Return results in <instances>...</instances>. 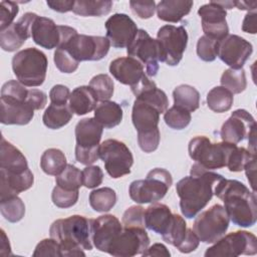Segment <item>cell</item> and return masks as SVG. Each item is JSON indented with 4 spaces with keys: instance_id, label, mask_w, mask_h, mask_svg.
<instances>
[{
    "instance_id": "obj_32",
    "label": "cell",
    "mask_w": 257,
    "mask_h": 257,
    "mask_svg": "<svg viewBox=\"0 0 257 257\" xmlns=\"http://www.w3.org/2000/svg\"><path fill=\"white\" fill-rule=\"evenodd\" d=\"M73 115L72 110L68 104L56 105L50 103V105L45 109L42 120L45 126L51 130H58L66 125Z\"/></svg>"
},
{
    "instance_id": "obj_44",
    "label": "cell",
    "mask_w": 257,
    "mask_h": 257,
    "mask_svg": "<svg viewBox=\"0 0 257 257\" xmlns=\"http://www.w3.org/2000/svg\"><path fill=\"white\" fill-rule=\"evenodd\" d=\"M191 119V112L176 105L170 107L164 113V120L166 124L173 130L180 131L187 127Z\"/></svg>"
},
{
    "instance_id": "obj_20",
    "label": "cell",
    "mask_w": 257,
    "mask_h": 257,
    "mask_svg": "<svg viewBox=\"0 0 257 257\" xmlns=\"http://www.w3.org/2000/svg\"><path fill=\"white\" fill-rule=\"evenodd\" d=\"M106 38L114 48L127 47L139 29L135 21L124 13H115L105 22Z\"/></svg>"
},
{
    "instance_id": "obj_56",
    "label": "cell",
    "mask_w": 257,
    "mask_h": 257,
    "mask_svg": "<svg viewBox=\"0 0 257 257\" xmlns=\"http://www.w3.org/2000/svg\"><path fill=\"white\" fill-rule=\"evenodd\" d=\"M75 1L71 0H49L46 2L47 6L52 10L60 13H65L68 11H72L74 7Z\"/></svg>"
},
{
    "instance_id": "obj_19",
    "label": "cell",
    "mask_w": 257,
    "mask_h": 257,
    "mask_svg": "<svg viewBox=\"0 0 257 257\" xmlns=\"http://www.w3.org/2000/svg\"><path fill=\"white\" fill-rule=\"evenodd\" d=\"M198 14L201 17L202 29L206 36L220 41L229 34V27L226 21L227 12L216 1H210L202 5L198 10Z\"/></svg>"
},
{
    "instance_id": "obj_36",
    "label": "cell",
    "mask_w": 257,
    "mask_h": 257,
    "mask_svg": "<svg viewBox=\"0 0 257 257\" xmlns=\"http://www.w3.org/2000/svg\"><path fill=\"white\" fill-rule=\"evenodd\" d=\"M112 8L111 1H93L77 0L74 3L73 13L83 17L86 16H103L110 12Z\"/></svg>"
},
{
    "instance_id": "obj_33",
    "label": "cell",
    "mask_w": 257,
    "mask_h": 257,
    "mask_svg": "<svg viewBox=\"0 0 257 257\" xmlns=\"http://www.w3.org/2000/svg\"><path fill=\"white\" fill-rule=\"evenodd\" d=\"M136 98L153 105L155 108L158 109L160 113H165L169 106L167 94L165 93L164 90L158 88L154 81H151L147 86H145L136 95Z\"/></svg>"
},
{
    "instance_id": "obj_55",
    "label": "cell",
    "mask_w": 257,
    "mask_h": 257,
    "mask_svg": "<svg viewBox=\"0 0 257 257\" xmlns=\"http://www.w3.org/2000/svg\"><path fill=\"white\" fill-rule=\"evenodd\" d=\"M200 244V240L196 233L192 229H188L187 235L184 241L177 247V249L182 253H190L195 251Z\"/></svg>"
},
{
    "instance_id": "obj_61",
    "label": "cell",
    "mask_w": 257,
    "mask_h": 257,
    "mask_svg": "<svg viewBox=\"0 0 257 257\" xmlns=\"http://www.w3.org/2000/svg\"><path fill=\"white\" fill-rule=\"evenodd\" d=\"M235 7H237L240 10H247L249 11H254L256 10L257 7V2L256 1H252V2H248V1H235Z\"/></svg>"
},
{
    "instance_id": "obj_21",
    "label": "cell",
    "mask_w": 257,
    "mask_h": 257,
    "mask_svg": "<svg viewBox=\"0 0 257 257\" xmlns=\"http://www.w3.org/2000/svg\"><path fill=\"white\" fill-rule=\"evenodd\" d=\"M37 14L27 12L17 22L0 32V44L4 51L12 52L19 49L31 37V27Z\"/></svg>"
},
{
    "instance_id": "obj_43",
    "label": "cell",
    "mask_w": 257,
    "mask_h": 257,
    "mask_svg": "<svg viewBox=\"0 0 257 257\" xmlns=\"http://www.w3.org/2000/svg\"><path fill=\"white\" fill-rule=\"evenodd\" d=\"M254 159H256V154L243 147L239 148L236 146L228 157L226 167L230 172H241Z\"/></svg>"
},
{
    "instance_id": "obj_24",
    "label": "cell",
    "mask_w": 257,
    "mask_h": 257,
    "mask_svg": "<svg viewBox=\"0 0 257 257\" xmlns=\"http://www.w3.org/2000/svg\"><path fill=\"white\" fill-rule=\"evenodd\" d=\"M0 200L17 196L30 189L34 183L33 174L29 169L20 174H10L0 170Z\"/></svg>"
},
{
    "instance_id": "obj_29",
    "label": "cell",
    "mask_w": 257,
    "mask_h": 257,
    "mask_svg": "<svg viewBox=\"0 0 257 257\" xmlns=\"http://www.w3.org/2000/svg\"><path fill=\"white\" fill-rule=\"evenodd\" d=\"M97 97L93 90L86 85L78 86L70 92L68 105L73 113L77 115L86 114L97 105Z\"/></svg>"
},
{
    "instance_id": "obj_15",
    "label": "cell",
    "mask_w": 257,
    "mask_h": 257,
    "mask_svg": "<svg viewBox=\"0 0 257 257\" xmlns=\"http://www.w3.org/2000/svg\"><path fill=\"white\" fill-rule=\"evenodd\" d=\"M127 56L136 58L145 67L148 76H155L161 61V49L157 39L152 38L144 29H139L135 39L126 47Z\"/></svg>"
},
{
    "instance_id": "obj_7",
    "label": "cell",
    "mask_w": 257,
    "mask_h": 257,
    "mask_svg": "<svg viewBox=\"0 0 257 257\" xmlns=\"http://www.w3.org/2000/svg\"><path fill=\"white\" fill-rule=\"evenodd\" d=\"M173 184V178L169 171L156 168L150 171L145 180H137L131 183L128 194L138 204L157 203L162 200Z\"/></svg>"
},
{
    "instance_id": "obj_34",
    "label": "cell",
    "mask_w": 257,
    "mask_h": 257,
    "mask_svg": "<svg viewBox=\"0 0 257 257\" xmlns=\"http://www.w3.org/2000/svg\"><path fill=\"white\" fill-rule=\"evenodd\" d=\"M67 166L64 153L58 149L46 150L40 159V167L42 171L50 176L59 175Z\"/></svg>"
},
{
    "instance_id": "obj_9",
    "label": "cell",
    "mask_w": 257,
    "mask_h": 257,
    "mask_svg": "<svg viewBox=\"0 0 257 257\" xmlns=\"http://www.w3.org/2000/svg\"><path fill=\"white\" fill-rule=\"evenodd\" d=\"M229 222L230 219L224 206L215 204L195 219L193 231L201 242L214 244L225 235Z\"/></svg>"
},
{
    "instance_id": "obj_2",
    "label": "cell",
    "mask_w": 257,
    "mask_h": 257,
    "mask_svg": "<svg viewBox=\"0 0 257 257\" xmlns=\"http://www.w3.org/2000/svg\"><path fill=\"white\" fill-rule=\"evenodd\" d=\"M214 195L224 203L230 221L240 227H252L257 220L255 192L237 180H221L214 189Z\"/></svg>"
},
{
    "instance_id": "obj_39",
    "label": "cell",
    "mask_w": 257,
    "mask_h": 257,
    "mask_svg": "<svg viewBox=\"0 0 257 257\" xmlns=\"http://www.w3.org/2000/svg\"><path fill=\"white\" fill-rule=\"evenodd\" d=\"M0 211L8 222L16 223L24 217L25 205L18 196H12L0 200Z\"/></svg>"
},
{
    "instance_id": "obj_40",
    "label": "cell",
    "mask_w": 257,
    "mask_h": 257,
    "mask_svg": "<svg viewBox=\"0 0 257 257\" xmlns=\"http://www.w3.org/2000/svg\"><path fill=\"white\" fill-rule=\"evenodd\" d=\"M55 183L56 186H59L65 190H79V188L82 186V171L73 165L67 164L65 169L56 176Z\"/></svg>"
},
{
    "instance_id": "obj_58",
    "label": "cell",
    "mask_w": 257,
    "mask_h": 257,
    "mask_svg": "<svg viewBox=\"0 0 257 257\" xmlns=\"http://www.w3.org/2000/svg\"><path fill=\"white\" fill-rule=\"evenodd\" d=\"M142 255H144V256H166V257H170L171 253L164 244L155 243L153 246L148 247Z\"/></svg>"
},
{
    "instance_id": "obj_3",
    "label": "cell",
    "mask_w": 257,
    "mask_h": 257,
    "mask_svg": "<svg viewBox=\"0 0 257 257\" xmlns=\"http://www.w3.org/2000/svg\"><path fill=\"white\" fill-rule=\"evenodd\" d=\"M93 219L73 215L54 221L49 229L51 238L59 243L61 256H85L83 250H91Z\"/></svg>"
},
{
    "instance_id": "obj_49",
    "label": "cell",
    "mask_w": 257,
    "mask_h": 257,
    "mask_svg": "<svg viewBox=\"0 0 257 257\" xmlns=\"http://www.w3.org/2000/svg\"><path fill=\"white\" fill-rule=\"evenodd\" d=\"M145 209L142 206H132L127 208L122 215L123 227L145 228Z\"/></svg>"
},
{
    "instance_id": "obj_38",
    "label": "cell",
    "mask_w": 257,
    "mask_h": 257,
    "mask_svg": "<svg viewBox=\"0 0 257 257\" xmlns=\"http://www.w3.org/2000/svg\"><path fill=\"white\" fill-rule=\"evenodd\" d=\"M221 86H224L233 94L241 93L245 90L247 86L246 74L243 68L240 69H233L228 68L226 69L220 79Z\"/></svg>"
},
{
    "instance_id": "obj_1",
    "label": "cell",
    "mask_w": 257,
    "mask_h": 257,
    "mask_svg": "<svg viewBox=\"0 0 257 257\" xmlns=\"http://www.w3.org/2000/svg\"><path fill=\"white\" fill-rule=\"evenodd\" d=\"M190 174L176 185L181 212L188 219L196 217L207 206L214 195L215 187L224 179L222 175L209 171L197 163L191 167Z\"/></svg>"
},
{
    "instance_id": "obj_27",
    "label": "cell",
    "mask_w": 257,
    "mask_h": 257,
    "mask_svg": "<svg viewBox=\"0 0 257 257\" xmlns=\"http://www.w3.org/2000/svg\"><path fill=\"white\" fill-rule=\"evenodd\" d=\"M173 219L170 208L161 203H153L145 210V227L163 236L168 231Z\"/></svg>"
},
{
    "instance_id": "obj_18",
    "label": "cell",
    "mask_w": 257,
    "mask_h": 257,
    "mask_svg": "<svg viewBox=\"0 0 257 257\" xmlns=\"http://www.w3.org/2000/svg\"><path fill=\"white\" fill-rule=\"evenodd\" d=\"M256 131V121L246 109H236L222 124L220 136L223 142L238 144Z\"/></svg>"
},
{
    "instance_id": "obj_54",
    "label": "cell",
    "mask_w": 257,
    "mask_h": 257,
    "mask_svg": "<svg viewBox=\"0 0 257 257\" xmlns=\"http://www.w3.org/2000/svg\"><path fill=\"white\" fill-rule=\"evenodd\" d=\"M70 90L67 86L62 84L54 85L49 91L50 103L56 105H65L69 100Z\"/></svg>"
},
{
    "instance_id": "obj_59",
    "label": "cell",
    "mask_w": 257,
    "mask_h": 257,
    "mask_svg": "<svg viewBox=\"0 0 257 257\" xmlns=\"http://www.w3.org/2000/svg\"><path fill=\"white\" fill-rule=\"evenodd\" d=\"M255 168H256V159L252 160L249 164H247V166L244 169L246 172L247 179L253 189V192H255Z\"/></svg>"
},
{
    "instance_id": "obj_46",
    "label": "cell",
    "mask_w": 257,
    "mask_h": 257,
    "mask_svg": "<svg viewBox=\"0 0 257 257\" xmlns=\"http://www.w3.org/2000/svg\"><path fill=\"white\" fill-rule=\"evenodd\" d=\"M217 44L218 41L206 35L201 36L197 42V54L200 59L211 62L217 57Z\"/></svg>"
},
{
    "instance_id": "obj_53",
    "label": "cell",
    "mask_w": 257,
    "mask_h": 257,
    "mask_svg": "<svg viewBox=\"0 0 257 257\" xmlns=\"http://www.w3.org/2000/svg\"><path fill=\"white\" fill-rule=\"evenodd\" d=\"M132 11L142 19L151 18L156 11L155 1H130Z\"/></svg>"
},
{
    "instance_id": "obj_50",
    "label": "cell",
    "mask_w": 257,
    "mask_h": 257,
    "mask_svg": "<svg viewBox=\"0 0 257 257\" xmlns=\"http://www.w3.org/2000/svg\"><path fill=\"white\" fill-rule=\"evenodd\" d=\"M161 140L160 130H154L138 134V143L141 150L145 153H153L159 147Z\"/></svg>"
},
{
    "instance_id": "obj_35",
    "label": "cell",
    "mask_w": 257,
    "mask_h": 257,
    "mask_svg": "<svg viewBox=\"0 0 257 257\" xmlns=\"http://www.w3.org/2000/svg\"><path fill=\"white\" fill-rule=\"evenodd\" d=\"M234 96L224 86H215L207 94L208 107L218 113L228 111L233 104Z\"/></svg>"
},
{
    "instance_id": "obj_14",
    "label": "cell",
    "mask_w": 257,
    "mask_h": 257,
    "mask_svg": "<svg viewBox=\"0 0 257 257\" xmlns=\"http://www.w3.org/2000/svg\"><path fill=\"white\" fill-rule=\"evenodd\" d=\"M161 49V62L170 66L178 65L188 44V33L184 26L164 25L157 33Z\"/></svg>"
},
{
    "instance_id": "obj_4",
    "label": "cell",
    "mask_w": 257,
    "mask_h": 257,
    "mask_svg": "<svg viewBox=\"0 0 257 257\" xmlns=\"http://www.w3.org/2000/svg\"><path fill=\"white\" fill-rule=\"evenodd\" d=\"M29 89L18 80H9L1 88L0 106L3 124L24 125L34 116V107L28 102Z\"/></svg>"
},
{
    "instance_id": "obj_45",
    "label": "cell",
    "mask_w": 257,
    "mask_h": 257,
    "mask_svg": "<svg viewBox=\"0 0 257 257\" xmlns=\"http://www.w3.org/2000/svg\"><path fill=\"white\" fill-rule=\"evenodd\" d=\"M79 196V191H70V190H65L59 186H55L52 194H51V199L53 204L62 209L70 208L73 205L76 204Z\"/></svg>"
},
{
    "instance_id": "obj_25",
    "label": "cell",
    "mask_w": 257,
    "mask_h": 257,
    "mask_svg": "<svg viewBox=\"0 0 257 257\" xmlns=\"http://www.w3.org/2000/svg\"><path fill=\"white\" fill-rule=\"evenodd\" d=\"M28 169L25 156L2 137L0 146V170L10 174H20Z\"/></svg>"
},
{
    "instance_id": "obj_26",
    "label": "cell",
    "mask_w": 257,
    "mask_h": 257,
    "mask_svg": "<svg viewBox=\"0 0 257 257\" xmlns=\"http://www.w3.org/2000/svg\"><path fill=\"white\" fill-rule=\"evenodd\" d=\"M160 112L153 105L140 99L135 100L132 111V120L139 133H146L159 128Z\"/></svg>"
},
{
    "instance_id": "obj_30",
    "label": "cell",
    "mask_w": 257,
    "mask_h": 257,
    "mask_svg": "<svg viewBox=\"0 0 257 257\" xmlns=\"http://www.w3.org/2000/svg\"><path fill=\"white\" fill-rule=\"evenodd\" d=\"M122 108L115 101H100L94 108V118L104 127L112 128L122 120Z\"/></svg>"
},
{
    "instance_id": "obj_17",
    "label": "cell",
    "mask_w": 257,
    "mask_h": 257,
    "mask_svg": "<svg viewBox=\"0 0 257 257\" xmlns=\"http://www.w3.org/2000/svg\"><path fill=\"white\" fill-rule=\"evenodd\" d=\"M252 51V44L236 34H228L217 44V56L233 69L242 68Z\"/></svg>"
},
{
    "instance_id": "obj_41",
    "label": "cell",
    "mask_w": 257,
    "mask_h": 257,
    "mask_svg": "<svg viewBox=\"0 0 257 257\" xmlns=\"http://www.w3.org/2000/svg\"><path fill=\"white\" fill-rule=\"evenodd\" d=\"M188 229L189 228H187L185 219L178 214H173L171 225L166 234L162 236V238L164 241L177 248L184 241Z\"/></svg>"
},
{
    "instance_id": "obj_48",
    "label": "cell",
    "mask_w": 257,
    "mask_h": 257,
    "mask_svg": "<svg viewBox=\"0 0 257 257\" xmlns=\"http://www.w3.org/2000/svg\"><path fill=\"white\" fill-rule=\"evenodd\" d=\"M19 7L14 1L0 2V30L3 31L13 24V20L18 14Z\"/></svg>"
},
{
    "instance_id": "obj_16",
    "label": "cell",
    "mask_w": 257,
    "mask_h": 257,
    "mask_svg": "<svg viewBox=\"0 0 257 257\" xmlns=\"http://www.w3.org/2000/svg\"><path fill=\"white\" fill-rule=\"evenodd\" d=\"M149 244L150 238L145 228L123 227L110 244L107 253L115 257H132L143 254Z\"/></svg>"
},
{
    "instance_id": "obj_23",
    "label": "cell",
    "mask_w": 257,
    "mask_h": 257,
    "mask_svg": "<svg viewBox=\"0 0 257 257\" xmlns=\"http://www.w3.org/2000/svg\"><path fill=\"white\" fill-rule=\"evenodd\" d=\"M122 228V224L113 215H101L93 219L92 243L94 247L101 252L107 253L110 244Z\"/></svg>"
},
{
    "instance_id": "obj_52",
    "label": "cell",
    "mask_w": 257,
    "mask_h": 257,
    "mask_svg": "<svg viewBox=\"0 0 257 257\" xmlns=\"http://www.w3.org/2000/svg\"><path fill=\"white\" fill-rule=\"evenodd\" d=\"M33 256H52V257H62L59 243L53 238L43 239L40 241L33 252Z\"/></svg>"
},
{
    "instance_id": "obj_13",
    "label": "cell",
    "mask_w": 257,
    "mask_h": 257,
    "mask_svg": "<svg viewBox=\"0 0 257 257\" xmlns=\"http://www.w3.org/2000/svg\"><path fill=\"white\" fill-rule=\"evenodd\" d=\"M77 31L66 25H56L47 17L36 16L31 27L32 40L46 49L58 48L67 42Z\"/></svg>"
},
{
    "instance_id": "obj_8",
    "label": "cell",
    "mask_w": 257,
    "mask_h": 257,
    "mask_svg": "<svg viewBox=\"0 0 257 257\" xmlns=\"http://www.w3.org/2000/svg\"><path fill=\"white\" fill-rule=\"evenodd\" d=\"M103 126L94 117L80 119L75 125V159L90 166L99 159V142Z\"/></svg>"
},
{
    "instance_id": "obj_22",
    "label": "cell",
    "mask_w": 257,
    "mask_h": 257,
    "mask_svg": "<svg viewBox=\"0 0 257 257\" xmlns=\"http://www.w3.org/2000/svg\"><path fill=\"white\" fill-rule=\"evenodd\" d=\"M109 72L120 83L130 85L131 89L139 86L147 77L144 65L136 58L118 57L109 64Z\"/></svg>"
},
{
    "instance_id": "obj_11",
    "label": "cell",
    "mask_w": 257,
    "mask_h": 257,
    "mask_svg": "<svg viewBox=\"0 0 257 257\" xmlns=\"http://www.w3.org/2000/svg\"><path fill=\"white\" fill-rule=\"evenodd\" d=\"M99 159L102 160L107 174L118 179L131 173L134 157L126 145L115 139H108L99 145Z\"/></svg>"
},
{
    "instance_id": "obj_6",
    "label": "cell",
    "mask_w": 257,
    "mask_h": 257,
    "mask_svg": "<svg viewBox=\"0 0 257 257\" xmlns=\"http://www.w3.org/2000/svg\"><path fill=\"white\" fill-rule=\"evenodd\" d=\"M236 144L211 143L205 136L193 138L188 146L189 156L195 163L209 171L226 167L228 157Z\"/></svg>"
},
{
    "instance_id": "obj_42",
    "label": "cell",
    "mask_w": 257,
    "mask_h": 257,
    "mask_svg": "<svg viewBox=\"0 0 257 257\" xmlns=\"http://www.w3.org/2000/svg\"><path fill=\"white\" fill-rule=\"evenodd\" d=\"M88 86L93 90L97 99L100 101L109 100L113 94V80L109 75L104 73L93 76L90 79Z\"/></svg>"
},
{
    "instance_id": "obj_51",
    "label": "cell",
    "mask_w": 257,
    "mask_h": 257,
    "mask_svg": "<svg viewBox=\"0 0 257 257\" xmlns=\"http://www.w3.org/2000/svg\"><path fill=\"white\" fill-rule=\"evenodd\" d=\"M103 180V172L98 166H87L82 170V186L93 189L99 186Z\"/></svg>"
},
{
    "instance_id": "obj_31",
    "label": "cell",
    "mask_w": 257,
    "mask_h": 257,
    "mask_svg": "<svg viewBox=\"0 0 257 257\" xmlns=\"http://www.w3.org/2000/svg\"><path fill=\"white\" fill-rule=\"evenodd\" d=\"M174 105L182 107L189 112L197 110L200 106V93L192 85L181 84L173 91Z\"/></svg>"
},
{
    "instance_id": "obj_60",
    "label": "cell",
    "mask_w": 257,
    "mask_h": 257,
    "mask_svg": "<svg viewBox=\"0 0 257 257\" xmlns=\"http://www.w3.org/2000/svg\"><path fill=\"white\" fill-rule=\"evenodd\" d=\"M0 253L1 255H10L11 254V248H10V243L9 239L7 238L4 230H1V242H0Z\"/></svg>"
},
{
    "instance_id": "obj_12",
    "label": "cell",
    "mask_w": 257,
    "mask_h": 257,
    "mask_svg": "<svg viewBox=\"0 0 257 257\" xmlns=\"http://www.w3.org/2000/svg\"><path fill=\"white\" fill-rule=\"evenodd\" d=\"M109 46L110 43L106 37L76 33L60 47L67 50L76 61L80 62L102 59L106 56Z\"/></svg>"
},
{
    "instance_id": "obj_62",
    "label": "cell",
    "mask_w": 257,
    "mask_h": 257,
    "mask_svg": "<svg viewBox=\"0 0 257 257\" xmlns=\"http://www.w3.org/2000/svg\"><path fill=\"white\" fill-rule=\"evenodd\" d=\"M216 3L223 7L225 10L232 9L233 7H235V1H216Z\"/></svg>"
},
{
    "instance_id": "obj_10",
    "label": "cell",
    "mask_w": 257,
    "mask_h": 257,
    "mask_svg": "<svg viewBox=\"0 0 257 257\" xmlns=\"http://www.w3.org/2000/svg\"><path fill=\"white\" fill-rule=\"evenodd\" d=\"M257 252L256 236L247 231H236L224 235L209 247L206 257H237L240 255H255Z\"/></svg>"
},
{
    "instance_id": "obj_37",
    "label": "cell",
    "mask_w": 257,
    "mask_h": 257,
    "mask_svg": "<svg viewBox=\"0 0 257 257\" xmlns=\"http://www.w3.org/2000/svg\"><path fill=\"white\" fill-rule=\"evenodd\" d=\"M116 203L115 191L111 188L104 187L93 190L89 194V205L90 207L100 213L108 212Z\"/></svg>"
},
{
    "instance_id": "obj_28",
    "label": "cell",
    "mask_w": 257,
    "mask_h": 257,
    "mask_svg": "<svg viewBox=\"0 0 257 257\" xmlns=\"http://www.w3.org/2000/svg\"><path fill=\"white\" fill-rule=\"evenodd\" d=\"M193 1L163 0L156 6L158 18L171 23L180 22L193 7Z\"/></svg>"
},
{
    "instance_id": "obj_57",
    "label": "cell",
    "mask_w": 257,
    "mask_h": 257,
    "mask_svg": "<svg viewBox=\"0 0 257 257\" xmlns=\"http://www.w3.org/2000/svg\"><path fill=\"white\" fill-rule=\"evenodd\" d=\"M256 11H249L243 20L242 30L247 33L255 34L256 33Z\"/></svg>"
},
{
    "instance_id": "obj_47",
    "label": "cell",
    "mask_w": 257,
    "mask_h": 257,
    "mask_svg": "<svg viewBox=\"0 0 257 257\" xmlns=\"http://www.w3.org/2000/svg\"><path fill=\"white\" fill-rule=\"evenodd\" d=\"M54 63L55 66L63 73H72L74 72L79 65V62L76 61L67 50L64 48H56L54 52Z\"/></svg>"
},
{
    "instance_id": "obj_5",
    "label": "cell",
    "mask_w": 257,
    "mask_h": 257,
    "mask_svg": "<svg viewBox=\"0 0 257 257\" xmlns=\"http://www.w3.org/2000/svg\"><path fill=\"white\" fill-rule=\"evenodd\" d=\"M47 57L39 49L29 47L12 58V69L17 80L25 86H40L46 77Z\"/></svg>"
}]
</instances>
